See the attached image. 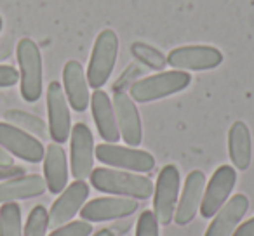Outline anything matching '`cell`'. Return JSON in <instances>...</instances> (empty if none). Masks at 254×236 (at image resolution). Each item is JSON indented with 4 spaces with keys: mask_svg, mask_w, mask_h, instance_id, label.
Listing matches in <instances>:
<instances>
[{
    "mask_svg": "<svg viewBox=\"0 0 254 236\" xmlns=\"http://www.w3.org/2000/svg\"><path fill=\"white\" fill-rule=\"evenodd\" d=\"M94 155L103 165L122 169L127 172L145 174L155 169V158L145 149H136L131 146H119L112 142H103L96 146Z\"/></svg>",
    "mask_w": 254,
    "mask_h": 236,
    "instance_id": "obj_5",
    "label": "cell"
},
{
    "mask_svg": "<svg viewBox=\"0 0 254 236\" xmlns=\"http://www.w3.org/2000/svg\"><path fill=\"white\" fill-rule=\"evenodd\" d=\"M139 73H141V68H139L138 64H131V66L127 68L126 73L122 75V78H120L119 82H115V85H113V92L124 91L127 85H132V84H134V80H132V78H134L136 75H139Z\"/></svg>",
    "mask_w": 254,
    "mask_h": 236,
    "instance_id": "obj_29",
    "label": "cell"
},
{
    "mask_svg": "<svg viewBox=\"0 0 254 236\" xmlns=\"http://www.w3.org/2000/svg\"><path fill=\"white\" fill-rule=\"evenodd\" d=\"M232 236H254V217L242 222V224L235 229V233H233Z\"/></svg>",
    "mask_w": 254,
    "mask_h": 236,
    "instance_id": "obj_31",
    "label": "cell"
},
{
    "mask_svg": "<svg viewBox=\"0 0 254 236\" xmlns=\"http://www.w3.org/2000/svg\"><path fill=\"white\" fill-rule=\"evenodd\" d=\"M2 26H4V21H2V16H0V32H2Z\"/></svg>",
    "mask_w": 254,
    "mask_h": 236,
    "instance_id": "obj_34",
    "label": "cell"
},
{
    "mask_svg": "<svg viewBox=\"0 0 254 236\" xmlns=\"http://www.w3.org/2000/svg\"><path fill=\"white\" fill-rule=\"evenodd\" d=\"M94 138L85 124H75L70 132V169L77 181H85L94 169Z\"/></svg>",
    "mask_w": 254,
    "mask_h": 236,
    "instance_id": "obj_8",
    "label": "cell"
},
{
    "mask_svg": "<svg viewBox=\"0 0 254 236\" xmlns=\"http://www.w3.org/2000/svg\"><path fill=\"white\" fill-rule=\"evenodd\" d=\"M113 111H115L117 125H119L120 138L127 146L138 148L143 141V127L139 111L136 108L131 95L124 91H117L113 94Z\"/></svg>",
    "mask_w": 254,
    "mask_h": 236,
    "instance_id": "obj_12",
    "label": "cell"
},
{
    "mask_svg": "<svg viewBox=\"0 0 254 236\" xmlns=\"http://www.w3.org/2000/svg\"><path fill=\"white\" fill-rule=\"evenodd\" d=\"M19 82V71L9 64H0V87H12Z\"/></svg>",
    "mask_w": 254,
    "mask_h": 236,
    "instance_id": "obj_28",
    "label": "cell"
},
{
    "mask_svg": "<svg viewBox=\"0 0 254 236\" xmlns=\"http://www.w3.org/2000/svg\"><path fill=\"white\" fill-rule=\"evenodd\" d=\"M23 174H25V169L21 165H0V183L23 176Z\"/></svg>",
    "mask_w": 254,
    "mask_h": 236,
    "instance_id": "obj_30",
    "label": "cell"
},
{
    "mask_svg": "<svg viewBox=\"0 0 254 236\" xmlns=\"http://www.w3.org/2000/svg\"><path fill=\"white\" fill-rule=\"evenodd\" d=\"M0 236H23L21 208L14 201L2 203L0 207Z\"/></svg>",
    "mask_w": 254,
    "mask_h": 236,
    "instance_id": "obj_23",
    "label": "cell"
},
{
    "mask_svg": "<svg viewBox=\"0 0 254 236\" xmlns=\"http://www.w3.org/2000/svg\"><path fill=\"white\" fill-rule=\"evenodd\" d=\"M117 56H119V37L113 30H103L96 37L89 66L85 71L89 87L98 91L110 80L117 63Z\"/></svg>",
    "mask_w": 254,
    "mask_h": 236,
    "instance_id": "obj_4",
    "label": "cell"
},
{
    "mask_svg": "<svg viewBox=\"0 0 254 236\" xmlns=\"http://www.w3.org/2000/svg\"><path fill=\"white\" fill-rule=\"evenodd\" d=\"M178 196H180V170L169 163L159 172L153 188V214L159 224L167 226L174 221Z\"/></svg>",
    "mask_w": 254,
    "mask_h": 236,
    "instance_id": "obj_6",
    "label": "cell"
},
{
    "mask_svg": "<svg viewBox=\"0 0 254 236\" xmlns=\"http://www.w3.org/2000/svg\"><path fill=\"white\" fill-rule=\"evenodd\" d=\"M91 109H92V118L96 122V127L105 142H112L117 144L120 139L119 125H117L115 111H113V104L110 95L105 91L98 89L94 94L91 95Z\"/></svg>",
    "mask_w": 254,
    "mask_h": 236,
    "instance_id": "obj_18",
    "label": "cell"
},
{
    "mask_svg": "<svg viewBox=\"0 0 254 236\" xmlns=\"http://www.w3.org/2000/svg\"><path fill=\"white\" fill-rule=\"evenodd\" d=\"M47 116H49V136L54 142L63 144L70 139L71 116L70 104L60 82H51L47 87Z\"/></svg>",
    "mask_w": 254,
    "mask_h": 236,
    "instance_id": "obj_10",
    "label": "cell"
},
{
    "mask_svg": "<svg viewBox=\"0 0 254 236\" xmlns=\"http://www.w3.org/2000/svg\"><path fill=\"white\" fill-rule=\"evenodd\" d=\"M63 91L71 109L82 113L89 108V84L78 61L71 59L63 68Z\"/></svg>",
    "mask_w": 254,
    "mask_h": 236,
    "instance_id": "obj_17",
    "label": "cell"
},
{
    "mask_svg": "<svg viewBox=\"0 0 254 236\" xmlns=\"http://www.w3.org/2000/svg\"><path fill=\"white\" fill-rule=\"evenodd\" d=\"M89 196V184L85 181L75 179L60 193V198L53 203L49 210V228L56 229L70 222L80 212L82 205Z\"/></svg>",
    "mask_w": 254,
    "mask_h": 236,
    "instance_id": "obj_14",
    "label": "cell"
},
{
    "mask_svg": "<svg viewBox=\"0 0 254 236\" xmlns=\"http://www.w3.org/2000/svg\"><path fill=\"white\" fill-rule=\"evenodd\" d=\"M131 52L141 64L148 66L150 70L162 71L167 66V56H164L159 49L145 42H134L131 46Z\"/></svg>",
    "mask_w": 254,
    "mask_h": 236,
    "instance_id": "obj_24",
    "label": "cell"
},
{
    "mask_svg": "<svg viewBox=\"0 0 254 236\" xmlns=\"http://www.w3.org/2000/svg\"><path fill=\"white\" fill-rule=\"evenodd\" d=\"M204 189H205L204 172H200V170H191L187 176L183 193H181V198L176 205V212H174V222H176L178 226H187L188 222L193 221L198 208H200Z\"/></svg>",
    "mask_w": 254,
    "mask_h": 236,
    "instance_id": "obj_15",
    "label": "cell"
},
{
    "mask_svg": "<svg viewBox=\"0 0 254 236\" xmlns=\"http://www.w3.org/2000/svg\"><path fill=\"white\" fill-rule=\"evenodd\" d=\"M91 184L101 193L126 196L132 200H146L153 194V183L141 174H132L117 169H92Z\"/></svg>",
    "mask_w": 254,
    "mask_h": 236,
    "instance_id": "obj_1",
    "label": "cell"
},
{
    "mask_svg": "<svg viewBox=\"0 0 254 236\" xmlns=\"http://www.w3.org/2000/svg\"><path fill=\"white\" fill-rule=\"evenodd\" d=\"M47 228H49V212L42 205H37L30 212L23 236H46Z\"/></svg>",
    "mask_w": 254,
    "mask_h": 236,
    "instance_id": "obj_25",
    "label": "cell"
},
{
    "mask_svg": "<svg viewBox=\"0 0 254 236\" xmlns=\"http://www.w3.org/2000/svg\"><path fill=\"white\" fill-rule=\"evenodd\" d=\"M136 236H159V221L152 210H145L139 215Z\"/></svg>",
    "mask_w": 254,
    "mask_h": 236,
    "instance_id": "obj_27",
    "label": "cell"
},
{
    "mask_svg": "<svg viewBox=\"0 0 254 236\" xmlns=\"http://www.w3.org/2000/svg\"><path fill=\"white\" fill-rule=\"evenodd\" d=\"M223 63V52L211 46L176 47L167 54V64L181 71H207Z\"/></svg>",
    "mask_w": 254,
    "mask_h": 236,
    "instance_id": "obj_7",
    "label": "cell"
},
{
    "mask_svg": "<svg viewBox=\"0 0 254 236\" xmlns=\"http://www.w3.org/2000/svg\"><path fill=\"white\" fill-rule=\"evenodd\" d=\"M228 155L239 170H247L253 158V139L244 122H233L228 132Z\"/></svg>",
    "mask_w": 254,
    "mask_h": 236,
    "instance_id": "obj_21",
    "label": "cell"
},
{
    "mask_svg": "<svg viewBox=\"0 0 254 236\" xmlns=\"http://www.w3.org/2000/svg\"><path fill=\"white\" fill-rule=\"evenodd\" d=\"M0 165H14V156L0 146Z\"/></svg>",
    "mask_w": 254,
    "mask_h": 236,
    "instance_id": "obj_33",
    "label": "cell"
},
{
    "mask_svg": "<svg viewBox=\"0 0 254 236\" xmlns=\"http://www.w3.org/2000/svg\"><path fill=\"white\" fill-rule=\"evenodd\" d=\"M92 224L87 221H73L53 229L49 236H91L92 235Z\"/></svg>",
    "mask_w": 254,
    "mask_h": 236,
    "instance_id": "obj_26",
    "label": "cell"
},
{
    "mask_svg": "<svg viewBox=\"0 0 254 236\" xmlns=\"http://www.w3.org/2000/svg\"><path fill=\"white\" fill-rule=\"evenodd\" d=\"M247 210H249V200L246 194L240 193L232 196L216 212L214 219L205 231V236H232Z\"/></svg>",
    "mask_w": 254,
    "mask_h": 236,
    "instance_id": "obj_16",
    "label": "cell"
},
{
    "mask_svg": "<svg viewBox=\"0 0 254 236\" xmlns=\"http://www.w3.org/2000/svg\"><path fill=\"white\" fill-rule=\"evenodd\" d=\"M19 64V87L26 102H35L42 95V54L32 39H21L16 47Z\"/></svg>",
    "mask_w": 254,
    "mask_h": 236,
    "instance_id": "obj_2",
    "label": "cell"
},
{
    "mask_svg": "<svg viewBox=\"0 0 254 236\" xmlns=\"http://www.w3.org/2000/svg\"><path fill=\"white\" fill-rule=\"evenodd\" d=\"M138 201L126 196H103L91 200L80 208L82 221L87 222H103L117 221L132 215L138 210Z\"/></svg>",
    "mask_w": 254,
    "mask_h": 236,
    "instance_id": "obj_13",
    "label": "cell"
},
{
    "mask_svg": "<svg viewBox=\"0 0 254 236\" xmlns=\"http://www.w3.org/2000/svg\"><path fill=\"white\" fill-rule=\"evenodd\" d=\"M4 118L7 124L14 125V127L21 129V131L28 132L39 139H46L49 136V129H47L46 122L32 113L23 111V109H7L4 113Z\"/></svg>",
    "mask_w": 254,
    "mask_h": 236,
    "instance_id": "obj_22",
    "label": "cell"
},
{
    "mask_svg": "<svg viewBox=\"0 0 254 236\" xmlns=\"http://www.w3.org/2000/svg\"><path fill=\"white\" fill-rule=\"evenodd\" d=\"M190 82L191 77L188 71H160L152 77L136 80L131 85V99L136 102H152L157 99L169 97V95L185 91L190 85Z\"/></svg>",
    "mask_w": 254,
    "mask_h": 236,
    "instance_id": "obj_3",
    "label": "cell"
},
{
    "mask_svg": "<svg viewBox=\"0 0 254 236\" xmlns=\"http://www.w3.org/2000/svg\"><path fill=\"white\" fill-rule=\"evenodd\" d=\"M0 146L12 156H18L28 163L42 162L46 155V148L40 139L7 122H0Z\"/></svg>",
    "mask_w": 254,
    "mask_h": 236,
    "instance_id": "obj_9",
    "label": "cell"
},
{
    "mask_svg": "<svg viewBox=\"0 0 254 236\" xmlns=\"http://www.w3.org/2000/svg\"><path fill=\"white\" fill-rule=\"evenodd\" d=\"M11 50H12L11 39H4V40H0V61L7 59V57L11 56Z\"/></svg>",
    "mask_w": 254,
    "mask_h": 236,
    "instance_id": "obj_32",
    "label": "cell"
},
{
    "mask_svg": "<svg viewBox=\"0 0 254 236\" xmlns=\"http://www.w3.org/2000/svg\"><path fill=\"white\" fill-rule=\"evenodd\" d=\"M47 189L46 179L39 174H23L12 179L0 183V203H9L16 200H28L44 194Z\"/></svg>",
    "mask_w": 254,
    "mask_h": 236,
    "instance_id": "obj_20",
    "label": "cell"
},
{
    "mask_svg": "<svg viewBox=\"0 0 254 236\" xmlns=\"http://www.w3.org/2000/svg\"><path fill=\"white\" fill-rule=\"evenodd\" d=\"M237 183V172L233 167L221 165L214 170L211 181L207 183L204 189L200 203V215L204 219H211L216 215V212L228 201L230 193L233 191Z\"/></svg>",
    "mask_w": 254,
    "mask_h": 236,
    "instance_id": "obj_11",
    "label": "cell"
},
{
    "mask_svg": "<svg viewBox=\"0 0 254 236\" xmlns=\"http://www.w3.org/2000/svg\"><path fill=\"white\" fill-rule=\"evenodd\" d=\"M44 179L47 191L60 194L68 184V162L63 146L51 142L44 155Z\"/></svg>",
    "mask_w": 254,
    "mask_h": 236,
    "instance_id": "obj_19",
    "label": "cell"
}]
</instances>
